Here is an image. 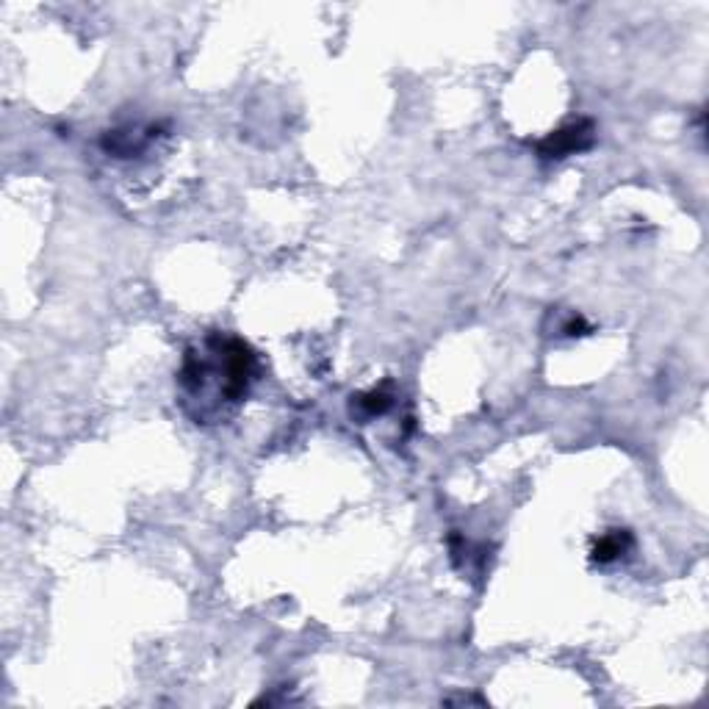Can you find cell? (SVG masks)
<instances>
[{"label": "cell", "instance_id": "1", "mask_svg": "<svg viewBox=\"0 0 709 709\" xmlns=\"http://www.w3.org/2000/svg\"><path fill=\"white\" fill-rule=\"evenodd\" d=\"M255 380V349L244 338L214 330L183 352L178 394L194 424H219L247 399Z\"/></svg>", "mask_w": 709, "mask_h": 709}, {"label": "cell", "instance_id": "2", "mask_svg": "<svg viewBox=\"0 0 709 709\" xmlns=\"http://www.w3.org/2000/svg\"><path fill=\"white\" fill-rule=\"evenodd\" d=\"M593 142H596V125L590 120H574L563 125V128H557V131L546 133L535 145V150L546 161H560V158L585 153L593 147Z\"/></svg>", "mask_w": 709, "mask_h": 709}, {"label": "cell", "instance_id": "3", "mask_svg": "<svg viewBox=\"0 0 709 709\" xmlns=\"http://www.w3.org/2000/svg\"><path fill=\"white\" fill-rule=\"evenodd\" d=\"M156 139V125H147V128H117L103 136V150L117 158H131L139 156L150 142Z\"/></svg>", "mask_w": 709, "mask_h": 709}, {"label": "cell", "instance_id": "4", "mask_svg": "<svg viewBox=\"0 0 709 709\" xmlns=\"http://www.w3.org/2000/svg\"><path fill=\"white\" fill-rule=\"evenodd\" d=\"M394 402H397L394 385L391 383L374 385V388H369V391H363V394H355V397H352V402H349V413H352V419L369 421L374 419V416H385L388 410L394 408Z\"/></svg>", "mask_w": 709, "mask_h": 709}, {"label": "cell", "instance_id": "5", "mask_svg": "<svg viewBox=\"0 0 709 709\" xmlns=\"http://www.w3.org/2000/svg\"><path fill=\"white\" fill-rule=\"evenodd\" d=\"M635 549V538L629 529H610L590 546V560L596 565H613L624 560L626 554Z\"/></svg>", "mask_w": 709, "mask_h": 709}, {"label": "cell", "instance_id": "6", "mask_svg": "<svg viewBox=\"0 0 709 709\" xmlns=\"http://www.w3.org/2000/svg\"><path fill=\"white\" fill-rule=\"evenodd\" d=\"M563 333L565 336H585V333H590V327H588V322L582 319V316H571L568 322L563 325Z\"/></svg>", "mask_w": 709, "mask_h": 709}]
</instances>
